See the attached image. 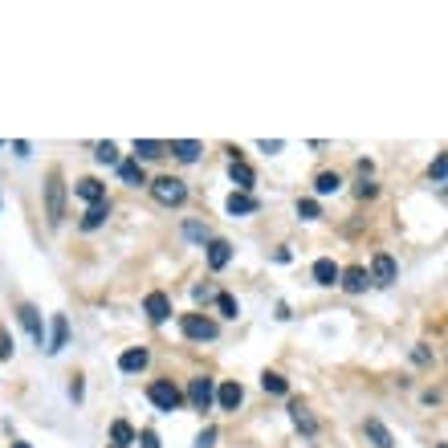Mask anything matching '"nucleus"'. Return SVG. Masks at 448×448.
Returning <instances> with one entry per match:
<instances>
[{
  "mask_svg": "<svg viewBox=\"0 0 448 448\" xmlns=\"http://www.w3.org/2000/svg\"><path fill=\"white\" fill-rule=\"evenodd\" d=\"M45 216H50L53 229L66 220V180H62V171H50V180H45Z\"/></svg>",
  "mask_w": 448,
  "mask_h": 448,
  "instance_id": "f257e3e1",
  "label": "nucleus"
},
{
  "mask_svg": "<svg viewBox=\"0 0 448 448\" xmlns=\"http://www.w3.org/2000/svg\"><path fill=\"white\" fill-rule=\"evenodd\" d=\"M151 192H155V200H159V204H167V208H180L183 200H188V183L176 180V176H163V180L151 183Z\"/></svg>",
  "mask_w": 448,
  "mask_h": 448,
  "instance_id": "f03ea898",
  "label": "nucleus"
},
{
  "mask_svg": "<svg viewBox=\"0 0 448 448\" xmlns=\"http://www.w3.org/2000/svg\"><path fill=\"white\" fill-rule=\"evenodd\" d=\"M147 399L159 408V412H176V408L183 403L180 387H176V383H167V379H155V383H151V387H147Z\"/></svg>",
  "mask_w": 448,
  "mask_h": 448,
  "instance_id": "7ed1b4c3",
  "label": "nucleus"
},
{
  "mask_svg": "<svg viewBox=\"0 0 448 448\" xmlns=\"http://www.w3.org/2000/svg\"><path fill=\"white\" fill-rule=\"evenodd\" d=\"M212 399H216V383L208 379V375H200V379L188 383V403H192L196 412H208V408H212Z\"/></svg>",
  "mask_w": 448,
  "mask_h": 448,
  "instance_id": "20e7f679",
  "label": "nucleus"
},
{
  "mask_svg": "<svg viewBox=\"0 0 448 448\" xmlns=\"http://www.w3.org/2000/svg\"><path fill=\"white\" fill-rule=\"evenodd\" d=\"M180 326H183V334L196 338V343H212L216 338V322L212 318H204V314H183Z\"/></svg>",
  "mask_w": 448,
  "mask_h": 448,
  "instance_id": "39448f33",
  "label": "nucleus"
},
{
  "mask_svg": "<svg viewBox=\"0 0 448 448\" xmlns=\"http://www.w3.org/2000/svg\"><path fill=\"white\" fill-rule=\"evenodd\" d=\"M17 318H21V326L29 331V338H33L37 347H45V322H41V314H37V306H21Z\"/></svg>",
  "mask_w": 448,
  "mask_h": 448,
  "instance_id": "423d86ee",
  "label": "nucleus"
},
{
  "mask_svg": "<svg viewBox=\"0 0 448 448\" xmlns=\"http://www.w3.org/2000/svg\"><path fill=\"white\" fill-rule=\"evenodd\" d=\"M371 282L375 285H391L396 282V261H391L387 253H375V261H371Z\"/></svg>",
  "mask_w": 448,
  "mask_h": 448,
  "instance_id": "0eeeda50",
  "label": "nucleus"
},
{
  "mask_svg": "<svg viewBox=\"0 0 448 448\" xmlns=\"http://www.w3.org/2000/svg\"><path fill=\"white\" fill-rule=\"evenodd\" d=\"M143 310H147V318H151V322H167V318H171V298L155 289V294H147Z\"/></svg>",
  "mask_w": 448,
  "mask_h": 448,
  "instance_id": "6e6552de",
  "label": "nucleus"
},
{
  "mask_svg": "<svg viewBox=\"0 0 448 448\" xmlns=\"http://www.w3.org/2000/svg\"><path fill=\"white\" fill-rule=\"evenodd\" d=\"M66 343H69V322H66V314H53V326H50V355H62L66 350Z\"/></svg>",
  "mask_w": 448,
  "mask_h": 448,
  "instance_id": "1a4fd4ad",
  "label": "nucleus"
},
{
  "mask_svg": "<svg viewBox=\"0 0 448 448\" xmlns=\"http://www.w3.org/2000/svg\"><path fill=\"white\" fill-rule=\"evenodd\" d=\"M241 399H245V387H241V383H220V387H216V403H220L224 412H236Z\"/></svg>",
  "mask_w": 448,
  "mask_h": 448,
  "instance_id": "9d476101",
  "label": "nucleus"
},
{
  "mask_svg": "<svg viewBox=\"0 0 448 448\" xmlns=\"http://www.w3.org/2000/svg\"><path fill=\"white\" fill-rule=\"evenodd\" d=\"M338 282H343V289H347V294H363L371 277H367L363 265H350V269H343V273H338Z\"/></svg>",
  "mask_w": 448,
  "mask_h": 448,
  "instance_id": "9b49d317",
  "label": "nucleus"
},
{
  "mask_svg": "<svg viewBox=\"0 0 448 448\" xmlns=\"http://www.w3.org/2000/svg\"><path fill=\"white\" fill-rule=\"evenodd\" d=\"M147 363H151V355H147L143 347L122 350V355H118V371H127V375H134V371H143Z\"/></svg>",
  "mask_w": 448,
  "mask_h": 448,
  "instance_id": "f8f14e48",
  "label": "nucleus"
},
{
  "mask_svg": "<svg viewBox=\"0 0 448 448\" xmlns=\"http://www.w3.org/2000/svg\"><path fill=\"white\" fill-rule=\"evenodd\" d=\"M74 192H78L86 204H102V200H106V183H98L94 176H86V180H78V188H74Z\"/></svg>",
  "mask_w": 448,
  "mask_h": 448,
  "instance_id": "ddd939ff",
  "label": "nucleus"
},
{
  "mask_svg": "<svg viewBox=\"0 0 448 448\" xmlns=\"http://www.w3.org/2000/svg\"><path fill=\"white\" fill-rule=\"evenodd\" d=\"M106 216H110V200H102V204H90L82 216V229L86 233H94V229H102L106 224Z\"/></svg>",
  "mask_w": 448,
  "mask_h": 448,
  "instance_id": "4468645a",
  "label": "nucleus"
},
{
  "mask_svg": "<svg viewBox=\"0 0 448 448\" xmlns=\"http://www.w3.org/2000/svg\"><path fill=\"white\" fill-rule=\"evenodd\" d=\"M118 180L127 183V188H139V183H147V171H143V163H134V159H122L118 163Z\"/></svg>",
  "mask_w": 448,
  "mask_h": 448,
  "instance_id": "2eb2a0df",
  "label": "nucleus"
},
{
  "mask_svg": "<svg viewBox=\"0 0 448 448\" xmlns=\"http://www.w3.org/2000/svg\"><path fill=\"white\" fill-rule=\"evenodd\" d=\"M229 261H233V245H229V241H208V265L224 269Z\"/></svg>",
  "mask_w": 448,
  "mask_h": 448,
  "instance_id": "dca6fc26",
  "label": "nucleus"
},
{
  "mask_svg": "<svg viewBox=\"0 0 448 448\" xmlns=\"http://www.w3.org/2000/svg\"><path fill=\"white\" fill-rule=\"evenodd\" d=\"M363 432L371 436V444H375V448H396V436H391V432L383 428L379 420H367V424H363Z\"/></svg>",
  "mask_w": 448,
  "mask_h": 448,
  "instance_id": "f3484780",
  "label": "nucleus"
},
{
  "mask_svg": "<svg viewBox=\"0 0 448 448\" xmlns=\"http://www.w3.org/2000/svg\"><path fill=\"white\" fill-rule=\"evenodd\" d=\"M167 151H171V155H176L180 163H196V159H200V151H204V147H200L196 139H180V143H171Z\"/></svg>",
  "mask_w": 448,
  "mask_h": 448,
  "instance_id": "a211bd4d",
  "label": "nucleus"
},
{
  "mask_svg": "<svg viewBox=\"0 0 448 448\" xmlns=\"http://www.w3.org/2000/svg\"><path fill=\"white\" fill-rule=\"evenodd\" d=\"M224 208H229V216H249V212H257V200H253L249 192H233Z\"/></svg>",
  "mask_w": 448,
  "mask_h": 448,
  "instance_id": "6ab92c4d",
  "label": "nucleus"
},
{
  "mask_svg": "<svg viewBox=\"0 0 448 448\" xmlns=\"http://www.w3.org/2000/svg\"><path fill=\"white\" fill-rule=\"evenodd\" d=\"M167 155V143H155V139H134V163L139 159H159Z\"/></svg>",
  "mask_w": 448,
  "mask_h": 448,
  "instance_id": "aec40b11",
  "label": "nucleus"
},
{
  "mask_svg": "<svg viewBox=\"0 0 448 448\" xmlns=\"http://www.w3.org/2000/svg\"><path fill=\"white\" fill-rule=\"evenodd\" d=\"M229 176H233L236 192H249V188H253V180H257V176H253V167H249V163H241V159H233V167H229Z\"/></svg>",
  "mask_w": 448,
  "mask_h": 448,
  "instance_id": "412c9836",
  "label": "nucleus"
},
{
  "mask_svg": "<svg viewBox=\"0 0 448 448\" xmlns=\"http://www.w3.org/2000/svg\"><path fill=\"white\" fill-rule=\"evenodd\" d=\"M338 273H343V269L334 265L331 257H322V261H314V282H318V285H334V282H338Z\"/></svg>",
  "mask_w": 448,
  "mask_h": 448,
  "instance_id": "4be33fe9",
  "label": "nucleus"
},
{
  "mask_svg": "<svg viewBox=\"0 0 448 448\" xmlns=\"http://www.w3.org/2000/svg\"><path fill=\"white\" fill-rule=\"evenodd\" d=\"M289 420H294V424H298V428L306 432V436H314V432H318L314 415L306 412V408H301V403H289Z\"/></svg>",
  "mask_w": 448,
  "mask_h": 448,
  "instance_id": "5701e85b",
  "label": "nucleus"
},
{
  "mask_svg": "<svg viewBox=\"0 0 448 448\" xmlns=\"http://www.w3.org/2000/svg\"><path fill=\"white\" fill-rule=\"evenodd\" d=\"M338 188H343L338 171H322V176L314 180V192H318V196H331V192H338Z\"/></svg>",
  "mask_w": 448,
  "mask_h": 448,
  "instance_id": "b1692460",
  "label": "nucleus"
},
{
  "mask_svg": "<svg viewBox=\"0 0 448 448\" xmlns=\"http://www.w3.org/2000/svg\"><path fill=\"white\" fill-rule=\"evenodd\" d=\"M261 387H265V391H273V396H285V391H289L285 375H277V371H265V375H261Z\"/></svg>",
  "mask_w": 448,
  "mask_h": 448,
  "instance_id": "393cba45",
  "label": "nucleus"
},
{
  "mask_svg": "<svg viewBox=\"0 0 448 448\" xmlns=\"http://www.w3.org/2000/svg\"><path fill=\"white\" fill-rule=\"evenodd\" d=\"M110 436H115V444H127V448L134 444V428L127 420H115V424H110Z\"/></svg>",
  "mask_w": 448,
  "mask_h": 448,
  "instance_id": "a878e982",
  "label": "nucleus"
},
{
  "mask_svg": "<svg viewBox=\"0 0 448 448\" xmlns=\"http://www.w3.org/2000/svg\"><path fill=\"white\" fill-rule=\"evenodd\" d=\"M216 310H220L224 318H236V314H241V306H236L233 294H216Z\"/></svg>",
  "mask_w": 448,
  "mask_h": 448,
  "instance_id": "bb28decb",
  "label": "nucleus"
},
{
  "mask_svg": "<svg viewBox=\"0 0 448 448\" xmlns=\"http://www.w3.org/2000/svg\"><path fill=\"white\" fill-rule=\"evenodd\" d=\"M183 236H188V241H196V245H204V241H208V229H204L200 220H188V224H183Z\"/></svg>",
  "mask_w": 448,
  "mask_h": 448,
  "instance_id": "cd10ccee",
  "label": "nucleus"
},
{
  "mask_svg": "<svg viewBox=\"0 0 448 448\" xmlns=\"http://www.w3.org/2000/svg\"><path fill=\"white\" fill-rule=\"evenodd\" d=\"M94 159H98V163H118V147L115 143H98V147H94Z\"/></svg>",
  "mask_w": 448,
  "mask_h": 448,
  "instance_id": "c85d7f7f",
  "label": "nucleus"
},
{
  "mask_svg": "<svg viewBox=\"0 0 448 448\" xmlns=\"http://www.w3.org/2000/svg\"><path fill=\"white\" fill-rule=\"evenodd\" d=\"M298 216H301V220H318V216H322L318 200H298Z\"/></svg>",
  "mask_w": 448,
  "mask_h": 448,
  "instance_id": "c756f323",
  "label": "nucleus"
},
{
  "mask_svg": "<svg viewBox=\"0 0 448 448\" xmlns=\"http://www.w3.org/2000/svg\"><path fill=\"white\" fill-rule=\"evenodd\" d=\"M134 444H139V448H163V444H159V436H155L151 428L139 432V436H134Z\"/></svg>",
  "mask_w": 448,
  "mask_h": 448,
  "instance_id": "7c9ffc66",
  "label": "nucleus"
},
{
  "mask_svg": "<svg viewBox=\"0 0 448 448\" xmlns=\"http://www.w3.org/2000/svg\"><path fill=\"white\" fill-rule=\"evenodd\" d=\"M444 171H448V159H444V155H436V159H432V180L444 183Z\"/></svg>",
  "mask_w": 448,
  "mask_h": 448,
  "instance_id": "2f4dec72",
  "label": "nucleus"
},
{
  "mask_svg": "<svg viewBox=\"0 0 448 448\" xmlns=\"http://www.w3.org/2000/svg\"><path fill=\"white\" fill-rule=\"evenodd\" d=\"M0 359H13V334L0 326Z\"/></svg>",
  "mask_w": 448,
  "mask_h": 448,
  "instance_id": "473e14b6",
  "label": "nucleus"
},
{
  "mask_svg": "<svg viewBox=\"0 0 448 448\" xmlns=\"http://www.w3.org/2000/svg\"><path fill=\"white\" fill-rule=\"evenodd\" d=\"M212 444H216V428H204L196 436V448H212Z\"/></svg>",
  "mask_w": 448,
  "mask_h": 448,
  "instance_id": "72a5a7b5",
  "label": "nucleus"
},
{
  "mask_svg": "<svg viewBox=\"0 0 448 448\" xmlns=\"http://www.w3.org/2000/svg\"><path fill=\"white\" fill-rule=\"evenodd\" d=\"M375 192H379V188H375V183H359V188H355V196H359V200H371V196H375Z\"/></svg>",
  "mask_w": 448,
  "mask_h": 448,
  "instance_id": "f704fd0d",
  "label": "nucleus"
},
{
  "mask_svg": "<svg viewBox=\"0 0 448 448\" xmlns=\"http://www.w3.org/2000/svg\"><path fill=\"white\" fill-rule=\"evenodd\" d=\"M192 298H196V301H208V298H212V285H196V289H192Z\"/></svg>",
  "mask_w": 448,
  "mask_h": 448,
  "instance_id": "c9c22d12",
  "label": "nucleus"
},
{
  "mask_svg": "<svg viewBox=\"0 0 448 448\" xmlns=\"http://www.w3.org/2000/svg\"><path fill=\"white\" fill-rule=\"evenodd\" d=\"M415 363H432V350L428 347H415Z\"/></svg>",
  "mask_w": 448,
  "mask_h": 448,
  "instance_id": "e433bc0d",
  "label": "nucleus"
},
{
  "mask_svg": "<svg viewBox=\"0 0 448 448\" xmlns=\"http://www.w3.org/2000/svg\"><path fill=\"white\" fill-rule=\"evenodd\" d=\"M13 448H33V444H25V440H17V444H13Z\"/></svg>",
  "mask_w": 448,
  "mask_h": 448,
  "instance_id": "4c0bfd02",
  "label": "nucleus"
},
{
  "mask_svg": "<svg viewBox=\"0 0 448 448\" xmlns=\"http://www.w3.org/2000/svg\"><path fill=\"white\" fill-rule=\"evenodd\" d=\"M110 448H127V444H110Z\"/></svg>",
  "mask_w": 448,
  "mask_h": 448,
  "instance_id": "58836bf2",
  "label": "nucleus"
}]
</instances>
